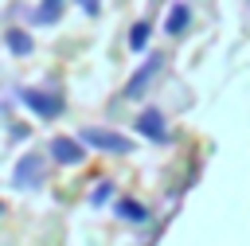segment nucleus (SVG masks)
Returning <instances> with one entry per match:
<instances>
[{
	"label": "nucleus",
	"instance_id": "obj_1",
	"mask_svg": "<svg viewBox=\"0 0 250 246\" xmlns=\"http://www.w3.org/2000/svg\"><path fill=\"white\" fill-rule=\"evenodd\" d=\"M82 141H86V144H98V148H113V152H125V148H129V141H125V137H113V133H98V129L82 133Z\"/></svg>",
	"mask_w": 250,
	"mask_h": 246
},
{
	"label": "nucleus",
	"instance_id": "obj_2",
	"mask_svg": "<svg viewBox=\"0 0 250 246\" xmlns=\"http://www.w3.org/2000/svg\"><path fill=\"white\" fill-rule=\"evenodd\" d=\"M51 152H55V160H59V164H78V160H82V148H78L74 141H62V137L51 144Z\"/></svg>",
	"mask_w": 250,
	"mask_h": 246
},
{
	"label": "nucleus",
	"instance_id": "obj_3",
	"mask_svg": "<svg viewBox=\"0 0 250 246\" xmlns=\"http://www.w3.org/2000/svg\"><path fill=\"white\" fill-rule=\"evenodd\" d=\"M141 133H148V137H164V117H160V113H145V117H141Z\"/></svg>",
	"mask_w": 250,
	"mask_h": 246
},
{
	"label": "nucleus",
	"instance_id": "obj_4",
	"mask_svg": "<svg viewBox=\"0 0 250 246\" xmlns=\"http://www.w3.org/2000/svg\"><path fill=\"white\" fill-rule=\"evenodd\" d=\"M117 211H121L129 223H141V219H145V207H141V203H133V199H121V203H117Z\"/></svg>",
	"mask_w": 250,
	"mask_h": 246
},
{
	"label": "nucleus",
	"instance_id": "obj_5",
	"mask_svg": "<svg viewBox=\"0 0 250 246\" xmlns=\"http://www.w3.org/2000/svg\"><path fill=\"white\" fill-rule=\"evenodd\" d=\"M27 105H35L39 113H55V109H59V98L47 102V98H39V94H27Z\"/></svg>",
	"mask_w": 250,
	"mask_h": 246
},
{
	"label": "nucleus",
	"instance_id": "obj_6",
	"mask_svg": "<svg viewBox=\"0 0 250 246\" xmlns=\"http://www.w3.org/2000/svg\"><path fill=\"white\" fill-rule=\"evenodd\" d=\"M184 23H188V8L180 4V8L172 12V20H168V31H172V35H180V27H184Z\"/></svg>",
	"mask_w": 250,
	"mask_h": 246
},
{
	"label": "nucleus",
	"instance_id": "obj_7",
	"mask_svg": "<svg viewBox=\"0 0 250 246\" xmlns=\"http://www.w3.org/2000/svg\"><path fill=\"white\" fill-rule=\"evenodd\" d=\"M90 199H94V203H105V199H109V184H102V187H98Z\"/></svg>",
	"mask_w": 250,
	"mask_h": 246
}]
</instances>
